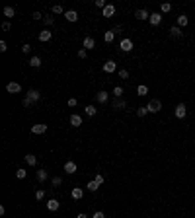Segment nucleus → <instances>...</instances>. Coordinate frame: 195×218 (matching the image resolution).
<instances>
[{"mask_svg":"<svg viewBox=\"0 0 195 218\" xmlns=\"http://www.w3.org/2000/svg\"><path fill=\"white\" fill-rule=\"evenodd\" d=\"M146 109H148V113H158L162 109V101L160 99H150L148 105H146Z\"/></svg>","mask_w":195,"mask_h":218,"instance_id":"1","label":"nucleus"},{"mask_svg":"<svg viewBox=\"0 0 195 218\" xmlns=\"http://www.w3.org/2000/svg\"><path fill=\"white\" fill-rule=\"evenodd\" d=\"M115 70H117V64H115V61H105V62H104V72H105V74H113Z\"/></svg>","mask_w":195,"mask_h":218,"instance_id":"2","label":"nucleus"},{"mask_svg":"<svg viewBox=\"0 0 195 218\" xmlns=\"http://www.w3.org/2000/svg\"><path fill=\"white\" fill-rule=\"evenodd\" d=\"M119 49L123 51V53H129V51H133V41H131V39H121Z\"/></svg>","mask_w":195,"mask_h":218,"instance_id":"3","label":"nucleus"},{"mask_svg":"<svg viewBox=\"0 0 195 218\" xmlns=\"http://www.w3.org/2000/svg\"><path fill=\"white\" fill-rule=\"evenodd\" d=\"M148 21H150V25H160V24H162V14H160V12H154V14H150Z\"/></svg>","mask_w":195,"mask_h":218,"instance_id":"4","label":"nucleus"},{"mask_svg":"<svg viewBox=\"0 0 195 218\" xmlns=\"http://www.w3.org/2000/svg\"><path fill=\"white\" fill-rule=\"evenodd\" d=\"M174 115L178 119H183L185 115H187V107L183 105V103H179V105H176V111H174Z\"/></svg>","mask_w":195,"mask_h":218,"instance_id":"5","label":"nucleus"},{"mask_svg":"<svg viewBox=\"0 0 195 218\" xmlns=\"http://www.w3.org/2000/svg\"><path fill=\"white\" fill-rule=\"evenodd\" d=\"M51 37H53V33L49 31V30H43V31H39V35H37V39H39L41 43H47V41H51Z\"/></svg>","mask_w":195,"mask_h":218,"instance_id":"6","label":"nucleus"},{"mask_svg":"<svg viewBox=\"0 0 195 218\" xmlns=\"http://www.w3.org/2000/svg\"><path fill=\"white\" fill-rule=\"evenodd\" d=\"M102 16H104V18H113V16H115V6H113V4H107L105 8L102 10Z\"/></svg>","mask_w":195,"mask_h":218,"instance_id":"7","label":"nucleus"},{"mask_svg":"<svg viewBox=\"0 0 195 218\" xmlns=\"http://www.w3.org/2000/svg\"><path fill=\"white\" fill-rule=\"evenodd\" d=\"M170 37H174V39H182V37H183V31H182V27H178V25L170 27Z\"/></svg>","mask_w":195,"mask_h":218,"instance_id":"8","label":"nucleus"},{"mask_svg":"<svg viewBox=\"0 0 195 218\" xmlns=\"http://www.w3.org/2000/svg\"><path fill=\"white\" fill-rule=\"evenodd\" d=\"M6 92H8V93H20L21 92V86L18 82H10L8 86H6Z\"/></svg>","mask_w":195,"mask_h":218,"instance_id":"9","label":"nucleus"},{"mask_svg":"<svg viewBox=\"0 0 195 218\" xmlns=\"http://www.w3.org/2000/svg\"><path fill=\"white\" fill-rule=\"evenodd\" d=\"M27 99H31L33 103H39V101H41V93L37 90H30V92H27Z\"/></svg>","mask_w":195,"mask_h":218,"instance_id":"10","label":"nucleus"},{"mask_svg":"<svg viewBox=\"0 0 195 218\" xmlns=\"http://www.w3.org/2000/svg\"><path fill=\"white\" fill-rule=\"evenodd\" d=\"M31 133H33V134H45V133H47V125H43V123H39V125H33V127H31Z\"/></svg>","mask_w":195,"mask_h":218,"instance_id":"11","label":"nucleus"},{"mask_svg":"<svg viewBox=\"0 0 195 218\" xmlns=\"http://www.w3.org/2000/svg\"><path fill=\"white\" fill-rule=\"evenodd\" d=\"M70 125L74 127V129L80 127V125H82V117H80L78 113H72V115H70Z\"/></svg>","mask_w":195,"mask_h":218,"instance_id":"12","label":"nucleus"},{"mask_svg":"<svg viewBox=\"0 0 195 218\" xmlns=\"http://www.w3.org/2000/svg\"><path fill=\"white\" fill-rule=\"evenodd\" d=\"M111 107H113V109H125V107H127V101L121 99V98H117V99L111 101Z\"/></svg>","mask_w":195,"mask_h":218,"instance_id":"13","label":"nucleus"},{"mask_svg":"<svg viewBox=\"0 0 195 218\" xmlns=\"http://www.w3.org/2000/svg\"><path fill=\"white\" fill-rule=\"evenodd\" d=\"M82 47H84L86 51H92L94 47H96V41H94L92 37H84V41H82Z\"/></svg>","mask_w":195,"mask_h":218,"instance_id":"14","label":"nucleus"},{"mask_svg":"<svg viewBox=\"0 0 195 218\" xmlns=\"http://www.w3.org/2000/svg\"><path fill=\"white\" fill-rule=\"evenodd\" d=\"M64 18H67V21H78V12L76 10H67L64 12Z\"/></svg>","mask_w":195,"mask_h":218,"instance_id":"15","label":"nucleus"},{"mask_svg":"<svg viewBox=\"0 0 195 218\" xmlns=\"http://www.w3.org/2000/svg\"><path fill=\"white\" fill-rule=\"evenodd\" d=\"M70 197L74 199V201H80L84 197V191H82L80 187H74V189H72V193H70Z\"/></svg>","mask_w":195,"mask_h":218,"instance_id":"16","label":"nucleus"},{"mask_svg":"<svg viewBox=\"0 0 195 218\" xmlns=\"http://www.w3.org/2000/svg\"><path fill=\"white\" fill-rule=\"evenodd\" d=\"M59 205H61V202L57 201V199H49V201H47V208L51 210V212H55V210H59Z\"/></svg>","mask_w":195,"mask_h":218,"instance_id":"17","label":"nucleus"},{"mask_svg":"<svg viewBox=\"0 0 195 218\" xmlns=\"http://www.w3.org/2000/svg\"><path fill=\"white\" fill-rule=\"evenodd\" d=\"M76 170H78V166L74 162H67V164H64V171L70 173V175H72V173H76Z\"/></svg>","mask_w":195,"mask_h":218,"instance_id":"18","label":"nucleus"},{"mask_svg":"<svg viewBox=\"0 0 195 218\" xmlns=\"http://www.w3.org/2000/svg\"><path fill=\"white\" fill-rule=\"evenodd\" d=\"M135 16H137V20H148V18H150V14L144 10V8H141V10H137V12H135Z\"/></svg>","mask_w":195,"mask_h":218,"instance_id":"19","label":"nucleus"},{"mask_svg":"<svg viewBox=\"0 0 195 218\" xmlns=\"http://www.w3.org/2000/svg\"><path fill=\"white\" fill-rule=\"evenodd\" d=\"M96 99H98V103H107V99H109V98H107L105 92H98L96 93Z\"/></svg>","mask_w":195,"mask_h":218,"instance_id":"20","label":"nucleus"},{"mask_svg":"<svg viewBox=\"0 0 195 218\" xmlns=\"http://www.w3.org/2000/svg\"><path fill=\"white\" fill-rule=\"evenodd\" d=\"M30 66L31 68H39L41 66V59H39V57H31V59H30Z\"/></svg>","mask_w":195,"mask_h":218,"instance_id":"21","label":"nucleus"},{"mask_svg":"<svg viewBox=\"0 0 195 218\" xmlns=\"http://www.w3.org/2000/svg\"><path fill=\"white\" fill-rule=\"evenodd\" d=\"M187 24H189V20H187V16H178V27H185Z\"/></svg>","mask_w":195,"mask_h":218,"instance_id":"22","label":"nucleus"},{"mask_svg":"<svg viewBox=\"0 0 195 218\" xmlns=\"http://www.w3.org/2000/svg\"><path fill=\"white\" fill-rule=\"evenodd\" d=\"M96 111H98V109L94 107V105H86V107H84V113L88 115V117H94V115H96Z\"/></svg>","mask_w":195,"mask_h":218,"instance_id":"23","label":"nucleus"},{"mask_svg":"<svg viewBox=\"0 0 195 218\" xmlns=\"http://www.w3.org/2000/svg\"><path fill=\"white\" fill-rule=\"evenodd\" d=\"M113 39H115V33H113L111 30L104 33V41H105V43H113Z\"/></svg>","mask_w":195,"mask_h":218,"instance_id":"24","label":"nucleus"},{"mask_svg":"<svg viewBox=\"0 0 195 218\" xmlns=\"http://www.w3.org/2000/svg\"><path fill=\"white\" fill-rule=\"evenodd\" d=\"M2 14H4L6 18H14V16H16V10H14V8H10V6H6V8L2 10Z\"/></svg>","mask_w":195,"mask_h":218,"instance_id":"25","label":"nucleus"},{"mask_svg":"<svg viewBox=\"0 0 195 218\" xmlns=\"http://www.w3.org/2000/svg\"><path fill=\"white\" fill-rule=\"evenodd\" d=\"M26 162H27V166H37V158H35L33 154H27L26 156Z\"/></svg>","mask_w":195,"mask_h":218,"instance_id":"26","label":"nucleus"},{"mask_svg":"<svg viewBox=\"0 0 195 218\" xmlns=\"http://www.w3.org/2000/svg\"><path fill=\"white\" fill-rule=\"evenodd\" d=\"M47 177H49L47 170H39V171H37V181H45Z\"/></svg>","mask_w":195,"mask_h":218,"instance_id":"27","label":"nucleus"},{"mask_svg":"<svg viewBox=\"0 0 195 218\" xmlns=\"http://www.w3.org/2000/svg\"><path fill=\"white\" fill-rule=\"evenodd\" d=\"M170 10H172V4H168V2L160 4V14H168Z\"/></svg>","mask_w":195,"mask_h":218,"instance_id":"28","label":"nucleus"},{"mask_svg":"<svg viewBox=\"0 0 195 218\" xmlns=\"http://www.w3.org/2000/svg\"><path fill=\"white\" fill-rule=\"evenodd\" d=\"M137 93H139V96H146V93H148V88H146L144 84H141L139 88H137Z\"/></svg>","mask_w":195,"mask_h":218,"instance_id":"29","label":"nucleus"},{"mask_svg":"<svg viewBox=\"0 0 195 218\" xmlns=\"http://www.w3.org/2000/svg\"><path fill=\"white\" fill-rule=\"evenodd\" d=\"M123 93H125V92H123V88H121V86H115V88H113V96H115V98H121Z\"/></svg>","mask_w":195,"mask_h":218,"instance_id":"30","label":"nucleus"},{"mask_svg":"<svg viewBox=\"0 0 195 218\" xmlns=\"http://www.w3.org/2000/svg\"><path fill=\"white\" fill-rule=\"evenodd\" d=\"M51 12H53V14H63V16H64V8H63V6H61V4H57V6H53V8H51Z\"/></svg>","mask_w":195,"mask_h":218,"instance_id":"31","label":"nucleus"},{"mask_svg":"<svg viewBox=\"0 0 195 218\" xmlns=\"http://www.w3.org/2000/svg\"><path fill=\"white\" fill-rule=\"evenodd\" d=\"M146 113H148L146 107H139V109H137V117H146Z\"/></svg>","mask_w":195,"mask_h":218,"instance_id":"32","label":"nucleus"},{"mask_svg":"<svg viewBox=\"0 0 195 218\" xmlns=\"http://www.w3.org/2000/svg\"><path fill=\"white\" fill-rule=\"evenodd\" d=\"M86 187H88L92 193H94V191H98V189H100V185L96 183V181H88V185H86Z\"/></svg>","mask_w":195,"mask_h":218,"instance_id":"33","label":"nucleus"},{"mask_svg":"<svg viewBox=\"0 0 195 218\" xmlns=\"http://www.w3.org/2000/svg\"><path fill=\"white\" fill-rule=\"evenodd\" d=\"M26 175H27V171H26L24 168H20V170L16 171V177H18V179H26Z\"/></svg>","mask_w":195,"mask_h":218,"instance_id":"34","label":"nucleus"},{"mask_svg":"<svg viewBox=\"0 0 195 218\" xmlns=\"http://www.w3.org/2000/svg\"><path fill=\"white\" fill-rule=\"evenodd\" d=\"M94 181H96L98 185H104V181H105V177L102 175V173H96V177H94Z\"/></svg>","mask_w":195,"mask_h":218,"instance_id":"35","label":"nucleus"},{"mask_svg":"<svg viewBox=\"0 0 195 218\" xmlns=\"http://www.w3.org/2000/svg\"><path fill=\"white\" fill-rule=\"evenodd\" d=\"M43 24H45V25H53L55 24V18L53 16H45V18H43Z\"/></svg>","mask_w":195,"mask_h":218,"instance_id":"36","label":"nucleus"},{"mask_svg":"<svg viewBox=\"0 0 195 218\" xmlns=\"http://www.w3.org/2000/svg\"><path fill=\"white\" fill-rule=\"evenodd\" d=\"M119 78H121V80H127V78H129V70L121 68V70H119Z\"/></svg>","mask_w":195,"mask_h":218,"instance_id":"37","label":"nucleus"},{"mask_svg":"<svg viewBox=\"0 0 195 218\" xmlns=\"http://www.w3.org/2000/svg\"><path fill=\"white\" fill-rule=\"evenodd\" d=\"M35 199H37V201L45 199V191H43V189H39V191H35Z\"/></svg>","mask_w":195,"mask_h":218,"instance_id":"38","label":"nucleus"},{"mask_svg":"<svg viewBox=\"0 0 195 218\" xmlns=\"http://www.w3.org/2000/svg\"><path fill=\"white\" fill-rule=\"evenodd\" d=\"M21 53H31V45H30V43H26V45H21Z\"/></svg>","mask_w":195,"mask_h":218,"instance_id":"39","label":"nucleus"},{"mask_svg":"<svg viewBox=\"0 0 195 218\" xmlns=\"http://www.w3.org/2000/svg\"><path fill=\"white\" fill-rule=\"evenodd\" d=\"M31 18L39 21V20H43V18H45V16H43V14H41V12H33V14H31Z\"/></svg>","mask_w":195,"mask_h":218,"instance_id":"40","label":"nucleus"},{"mask_svg":"<svg viewBox=\"0 0 195 218\" xmlns=\"http://www.w3.org/2000/svg\"><path fill=\"white\" fill-rule=\"evenodd\" d=\"M51 183H53V187H59V185L63 183V179H61V177H53V179H51Z\"/></svg>","mask_w":195,"mask_h":218,"instance_id":"41","label":"nucleus"},{"mask_svg":"<svg viewBox=\"0 0 195 218\" xmlns=\"http://www.w3.org/2000/svg\"><path fill=\"white\" fill-rule=\"evenodd\" d=\"M76 105H78V99L76 98H70L68 99V107H76Z\"/></svg>","mask_w":195,"mask_h":218,"instance_id":"42","label":"nucleus"},{"mask_svg":"<svg viewBox=\"0 0 195 218\" xmlns=\"http://www.w3.org/2000/svg\"><path fill=\"white\" fill-rule=\"evenodd\" d=\"M86 53H88L86 49H80V51H78V59H86Z\"/></svg>","mask_w":195,"mask_h":218,"instance_id":"43","label":"nucleus"},{"mask_svg":"<svg viewBox=\"0 0 195 218\" xmlns=\"http://www.w3.org/2000/svg\"><path fill=\"white\" fill-rule=\"evenodd\" d=\"M0 51H2V53H6V51H8V45H6V41H0Z\"/></svg>","mask_w":195,"mask_h":218,"instance_id":"44","label":"nucleus"},{"mask_svg":"<svg viewBox=\"0 0 195 218\" xmlns=\"http://www.w3.org/2000/svg\"><path fill=\"white\" fill-rule=\"evenodd\" d=\"M96 6H98V8H102V10H104V8H105L107 4L104 2V0H96Z\"/></svg>","mask_w":195,"mask_h":218,"instance_id":"45","label":"nucleus"},{"mask_svg":"<svg viewBox=\"0 0 195 218\" xmlns=\"http://www.w3.org/2000/svg\"><path fill=\"white\" fill-rule=\"evenodd\" d=\"M31 105H35V103H33L31 99H27V98H26V99H24V107H31Z\"/></svg>","mask_w":195,"mask_h":218,"instance_id":"46","label":"nucleus"},{"mask_svg":"<svg viewBox=\"0 0 195 218\" xmlns=\"http://www.w3.org/2000/svg\"><path fill=\"white\" fill-rule=\"evenodd\" d=\"M92 218H105V214L102 212V210H98V212H94V216Z\"/></svg>","mask_w":195,"mask_h":218,"instance_id":"47","label":"nucleus"},{"mask_svg":"<svg viewBox=\"0 0 195 218\" xmlns=\"http://www.w3.org/2000/svg\"><path fill=\"white\" fill-rule=\"evenodd\" d=\"M10 27H12V25H10V21H4V24H2V30H4V31H8Z\"/></svg>","mask_w":195,"mask_h":218,"instance_id":"48","label":"nucleus"},{"mask_svg":"<svg viewBox=\"0 0 195 218\" xmlns=\"http://www.w3.org/2000/svg\"><path fill=\"white\" fill-rule=\"evenodd\" d=\"M111 31H113L115 35H117V33H121V31H123V30H121V25H115V27H113V30H111Z\"/></svg>","mask_w":195,"mask_h":218,"instance_id":"49","label":"nucleus"},{"mask_svg":"<svg viewBox=\"0 0 195 218\" xmlns=\"http://www.w3.org/2000/svg\"><path fill=\"white\" fill-rule=\"evenodd\" d=\"M76 218H88V214H84V212H80V214H78Z\"/></svg>","mask_w":195,"mask_h":218,"instance_id":"50","label":"nucleus"}]
</instances>
